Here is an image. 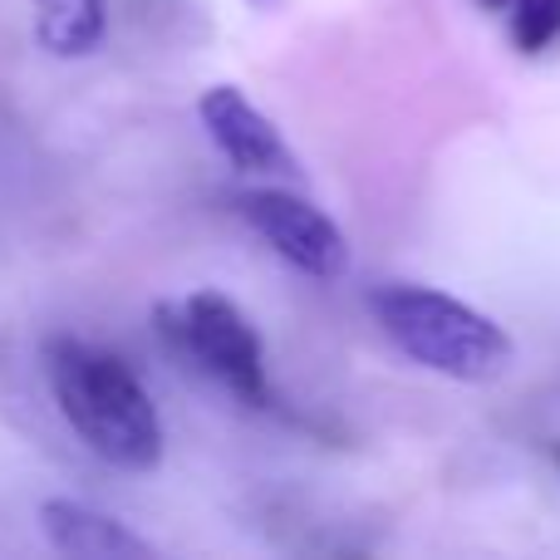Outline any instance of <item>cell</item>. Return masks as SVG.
Returning <instances> with one entry per match:
<instances>
[{"label":"cell","instance_id":"6da1fadb","mask_svg":"<svg viewBox=\"0 0 560 560\" xmlns=\"http://www.w3.org/2000/svg\"><path fill=\"white\" fill-rule=\"evenodd\" d=\"M45 378L65 423L94 457L124 472H153L163 463L158 404L118 354L89 339L55 335L45 345Z\"/></svg>","mask_w":560,"mask_h":560},{"label":"cell","instance_id":"7a4b0ae2","mask_svg":"<svg viewBox=\"0 0 560 560\" xmlns=\"http://www.w3.org/2000/svg\"><path fill=\"white\" fill-rule=\"evenodd\" d=\"M369 310L398 354H408L413 364L443 378H457V384H492L516 359L512 335L492 315L472 310L447 290L388 280L369 295Z\"/></svg>","mask_w":560,"mask_h":560},{"label":"cell","instance_id":"3957f363","mask_svg":"<svg viewBox=\"0 0 560 560\" xmlns=\"http://www.w3.org/2000/svg\"><path fill=\"white\" fill-rule=\"evenodd\" d=\"M167 345L183 359H192L207 378L226 388L232 398H242L246 408H271V374H266V345L256 335V325L246 319V310L236 300H226L222 290H197L183 305L158 310Z\"/></svg>","mask_w":560,"mask_h":560},{"label":"cell","instance_id":"277c9868","mask_svg":"<svg viewBox=\"0 0 560 560\" xmlns=\"http://www.w3.org/2000/svg\"><path fill=\"white\" fill-rule=\"evenodd\" d=\"M236 212L300 276L339 280L349 271V242L339 232V222H329L305 197L285 192V187H252V192L236 197Z\"/></svg>","mask_w":560,"mask_h":560},{"label":"cell","instance_id":"5b68a950","mask_svg":"<svg viewBox=\"0 0 560 560\" xmlns=\"http://www.w3.org/2000/svg\"><path fill=\"white\" fill-rule=\"evenodd\" d=\"M197 118H202L212 148L252 177H295V153L280 138V128L236 84H212L197 98Z\"/></svg>","mask_w":560,"mask_h":560},{"label":"cell","instance_id":"8992f818","mask_svg":"<svg viewBox=\"0 0 560 560\" xmlns=\"http://www.w3.org/2000/svg\"><path fill=\"white\" fill-rule=\"evenodd\" d=\"M39 526H45V541L59 556H79V560H148L153 556V541H143L133 526H124L108 512H94L84 502H69V497H55V502L39 506Z\"/></svg>","mask_w":560,"mask_h":560},{"label":"cell","instance_id":"52a82bcc","mask_svg":"<svg viewBox=\"0 0 560 560\" xmlns=\"http://www.w3.org/2000/svg\"><path fill=\"white\" fill-rule=\"evenodd\" d=\"M108 35V0H35V45L55 59L94 55Z\"/></svg>","mask_w":560,"mask_h":560},{"label":"cell","instance_id":"ba28073f","mask_svg":"<svg viewBox=\"0 0 560 560\" xmlns=\"http://www.w3.org/2000/svg\"><path fill=\"white\" fill-rule=\"evenodd\" d=\"M506 30L522 55H546L560 39V0H506Z\"/></svg>","mask_w":560,"mask_h":560},{"label":"cell","instance_id":"9c48e42d","mask_svg":"<svg viewBox=\"0 0 560 560\" xmlns=\"http://www.w3.org/2000/svg\"><path fill=\"white\" fill-rule=\"evenodd\" d=\"M246 5H252V10H280L285 0H246Z\"/></svg>","mask_w":560,"mask_h":560},{"label":"cell","instance_id":"30bf717a","mask_svg":"<svg viewBox=\"0 0 560 560\" xmlns=\"http://www.w3.org/2000/svg\"><path fill=\"white\" fill-rule=\"evenodd\" d=\"M551 457H556V467H560V443H551Z\"/></svg>","mask_w":560,"mask_h":560}]
</instances>
